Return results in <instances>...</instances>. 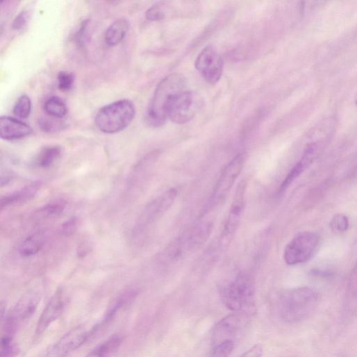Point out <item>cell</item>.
Masks as SVG:
<instances>
[{"instance_id": "obj_27", "label": "cell", "mask_w": 357, "mask_h": 357, "mask_svg": "<svg viewBox=\"0 0 357 357\" xmlns=\"http://www.w3.org/2000/svg\"><path fill=\"white\" fill-rule=\"evenodd\" d=\"M49 117L41 118L39 121V126L44 132L55 133L65 127L64 123L59 119Z\"/></svg>"}, {"instance_id": "obj_36", "label": "cell", "mask_w": 357, "mask_h": 357, "mask_svg": "<svg viewBox=\"0 0 357 357\" xmlns=\"http://www.w3.org/2000/svg\"><path fill=\"white\" fill-rule=\"evenodd\" d=\"M88 26V22L85 21L83 22V24L81 26L79 31H78L77 34L76 35V42L82 46L84 43V41L86 37V31Z\"/></svg>"}, {"instance_id": "obj_6", "label": "cell", "mask_w": 357, "mask_h": 357, "mask_svg": "<svg viewBox=\"0 0 357 357\" xmlns=\"http://www.w3.org/2000/svg\"><path fill=\"white\" fill-rule=\"evenodd\" d=\"M246 158L245 152L240 153L224 167L215 187L205 213H209L225 200L242 172Z\"/></svg>"}, {"instance_id": "obj_23", "label": "cell", "mask_w": 357, "mask_h": 357, "mask_svg": "<svg viewBox=\"0 0 357 357\" xmlns=\"http://www.w3.org/2000/svg\"><path fill=\"white\" fill-rule=\"evenodd\" d=\"M67 202L63 199L54 200L47 204L38 211L37 215L41 219H52L60 216L66 209Z\"/></svg>"}, {"instance_id": "obj_11", "label": "cell", "mask_w": 357, "mask_h": 357, "mask_svg": "<svg viewBox=\"0 0 357 357\" xmlns=\"http://www.w3.org/2000/svg\"><path fill=\"white\" fill-rule=\"evenodd\" d=\"M40 303V296L36 293H28L16 304L7 316L5 324V335L14 333L17 326L29 319L35 312Z\"/></svg>"}, {"instance_id": "obj_30", "label": "cell", "mask_w": 357, "mask_h": 357, "mask_svg": "<svg viewBox=\"0 0 357 357\" xmlns=\"http://www.w3.org/2000/svg\"><path fill=\"white\" fill-rule=\"evenodd\" d=\"M58 88L65 92H69L72 90L74 83L75 76L74 74L68 72H61L58 76Z\"/></svg>"}, {"instance_id": "obj_3", "label": "cell", "mask_w": 357, "mask_h": 357, "mask_svg": "<svg viewBox=\"0 0 357 357\" xmlns=\"http://www.w3.org/2000/svg\"><path fill=\"white\" fill-rule=\"evenodd\" d=\"M135 116L134 103L128 99H122L101 108L96 115L94 122L99 131L113 134L126 128Z\"/></svg>"}, {"instance_id": "obj_26", "label": "cell", "mask_w": 357, "mask_h": 357, "mask_svg": "<svg viewBox=\"0 0 357 357\" xmlns=\"http://www.w3.org/2000/svg\"><path fill=\"white\" fill-rule=\"evenodd\" d=\"M19 352L12 335H3L1 340V357H15Z\"/></svg>"}, {"instance_id": "obj_37", "label": "cell", "mask_w": 357, "mask_h": 357, "mask_svg": "<svg viewBox=\"0 0 357 357\" xmlns=\"http://www.w3.org/2000/svg\"><path fill=\"white\" fill-rule=\"evenodd\" d=\"M354 103H355L356 106H357V93H356V96L354 97Z\"/></svg>"}, {"instance_id": "obj_24", "label": "cell", "mask_w": 357, "mask_h": 357, "mask_svg": "<svg viewBox=\"0 0 357 357\" xmlns=\"http://www.w3.org/2000/svg\"><path fill=\"white\" fill-rule=\"evenodd\" d=\"M44 110L49 117L59 119L65 117L68 113L66 103L58 97L49 99L45 103Z\"/></svg>"}, {"instance_id": "obj_32", "label": "cell", "mask_w": 357, "mask_h": 357, "mask_svg": "<svg viewBox=\"0 0 357 357\" xmlns=\"http://www.w3.org/2000/svg\"><path fill=\"white\" fill-rule=\"evenodd\" d=\"M146 18L150 22H158L165 17V6L160 3L156 4L150 8L145 14Z\"/></svg>"}, {"instance_id": "obj_22", "label": "cell", "mask_w": 357, "mask_h": 357, "mask_svg": "<svg viewBox=\"0 0 357 357\" xmlns=\"http://www.w3.org/2000/svg\"><path fill=\"white\" fill-rule=\"evenodd\" d=\"M62 149L58 146L44 147L36 158V164L41 168L50 167L61 156Z\"/></svg>"}, {"instance_id": "obj_1", "label": "cell", "mask_w": 357, "mask_h": 357, "mask_svg": "<svg viewBox=\"0 0 357 357\" xmlns=\"http://www.w3.org/2000/svg\"><path fill=\"white\" fill-rule=\"evenodd\" d=\"M319 295L310 288L285 290L279 298L281 318L286 323L294 324L309 318L318 306Z\"/></svg>"}, {"instance_id": "obj_2", "label": "cell", "mask_w": 357, "mask_h": 357, "mask_svg": "<svg viewBox=\"0 0 357 357\" xmlns=\"http://www.w3.org/2000/svg\"><path fill=\"white\" fill-rule=\"evenodd\" d=\"M186 83L185 77L176 73L166 76L158 83L146 111L145 121L147 124L158 128L165 124L170 99L185 91Z\"/></svg>"}, {"instance_id": "obj_20", "label": "cell", "mask_w": 357, "mask_h": 357, "mask_svg": "<svg viewBox=\"0 0 357 357\" xmlns=\"http://www.w3.org/2000/svg\"><path fill=\"white\" fill-rule=\"evenodd\" d=\"M156 159V155L151 154L144 158L136 164L128 176V188L132 189L140 184L147 174V171Z\"/></svg>"}, {"instance_id": "obj_35", "label": "cell", "mask_w": 357, "mask_h": 357, "mask_svg": "<svg viewBox=\"0 0 357 357\" xmlns=\"http://www.w3.org/2000/svg\"><path fill=\"white\" fill-rule=\"evenodd\" d=\"M263 349L260 344L254 345L240 357H262Z\"/></svg>"}, {"instance_id": "obj_7", "label": "cell", "mask_w": 357, "mask_h": 357, "mask_svg": "<svg viewBox=\"0 0 357 357\" xmlns=\"http://www.w3.org/2000/svg\"><path fill=\"white\" fill-rule=\"evenodd\" d=\"M319 236L310 231L297 234L286 246L283 258L288 265H298L309 261L316 253Z\"/></svg>"}, {"instance_id": "obj_16", "label": "cell", "mask_w": 357, "mask_h": 357, "mask_svg": "<svg viewBox=\"0 0 357 357\" xmlns=\"http://www.w3.org/2000/svg\"><path fill=\"white\" fill-rule=\"evenodd\" d=\"M32 133V128L18 119L8 116L0 118V138L3 140H20L29 136Z\"/></svg>"}, {"instance_id": "obj_9", "label": "cell", "mask_w": 357, "mask_h": 357, "mask_svg": "<svg viewBox=\"0 0 357 357\" xmlns=\"http://www.w3.org/2000/svg\"><path fill=\"white\" fill-rule=\"evenodd\" d=\"M247 183L242 181L235 192L231 210L220 239V247L227 248L234 238L242 217L245 205Z\"/></svg>"}, {"instance_id": "obj_5", "label": "cell", "mask_w": 357, "mask_h": 357, "mask_svg": "<svg viewBox=\"0 0 357 357\" xmlns=\"http://www.w3.org/2000/svg\"><path fill=\"white\" fill-rule=\"evenodd\" d=\"M204 107V100L197 93L183 91L174 95L167 106V117L174 123L183 124L191 121Z\"/></svg>"}, {"instance_id": "obj_21", "label": "cell", "mask_w": 357, "mask_h": 357, "mask_svg": "<svg viewBox=\"0 0 357 357\" xmlns=\"http://www.w3.org/2000/svg\"><path fill=\"white\" fill-rule=\"evenodd\" d=\"M123 339L120 335L116 334L97 346L86 357H110L121 347Z\"/></svg>"}, {"instance_id": "obj_15", "label": "cell", "mask_w": 357, "mask_h": 357, "mask_svg": "<svg viewBox=\"0 0 357 357\" xmlns=\"http://www.w3.org/2000/svg\"><path fill=\"white\" fill-rule=\"evenodd\" d=\"M65 297L63 290H58L44 309L37 325L36 335L42 334L63 314Z\"/></svg>"}, {"instance_id": "obj_25", "label": "cell", "mask_w": 357, "mask_h": 357, "mask_svg": "<svg viewBox=\"0 0 357 357\" xmlns=\"http://www.w3.org/2000/svg\"><path fill=\"white\" fill-rule=\"evenodd\" d=\"M32 110V101L31 98L27 95L20 97L15 107L14 114L20 119H27L31 115Z\"/></svg>"}, {"instance_id": "obj_12", "label": "cell", "mask_w": 357, "mask_h": 357, "mask_svg": "<svg viewBox=\"0 0 357 357\" xmlns=\"http://www.w3.org/2000/svg\"><path fill=\"white\" fill-rule=\"evenodd\" d=\"M89 337L83 326H77L64 335L44 357H67L72 352L81 347Z\"/></svg>"}, {"instance_id": "obj_8", "label": "cell", "mask_w": 357, "mask_h": 357, "mask_svg": "<svg viewBox=\"0 0 357 357\" xmlns=\"http://www.w3.org/2000/svg\"><path fill=\"white\" fill-rule=\"evenodd\" d=\"M177 191L169 189L149 202L142 211L133 229V235L139 236L149 229L173 205Z\"/></svg>"}, {"instance_id": "obj_33", "label": "cell", "mask_w": 357, "mask_h": 357, "mask_svg": "<svg viewBox=\"0 0 357 357\" xmlns=\"http://www.w3.org/2000/svg\"><path fill=\"white\" fill-rule=\"evenodd\" d=\"M348 292L353 298L357 297V260L349 277Z\"/></svg>"}, {"instance_id": "obj_10", "label": "cell", "mask_w": 357, "mask_h": 357, "mask_svg": "<svg viewBox=\"0 0 357 357\" xmlns=\"http://www.w3.org/2000/svg\"><path fill=\"white\" fill-rule=\"evenodd\" d=\"M195 67L207 82L216 84L222 78L224 62L215 48L207 47L198 56Z\"/></svg>"}, {"instance_id": "obj_31", "label": "cell", "mask_w": 357, "mask_h": 357, "mask_svg": "<svg viewBox=\"0 0 357 357\" xmlns=\"http://www.w3.org/2000/svg\"><path fill=\"white\" fill-rule=\"evenodd\" d=\"M32 11L26 8L22 11L15 19L13 24V28L19 31L24 29L28 24L31 18Z\"/></svg>"}, {"instance_id": "obj_29", "label": "cell", "mask_w": 357, "mask_h": 357, "mask_svg": "<svg viewBox=\"0 0 357 357\" xmlns=\"http://www.w3.org/2000/svg\"><path fill=\"white\" fill-rule=\"evenodd\" d=\"M235 341H226L213 346L211 357H230L235 348Z\"/></svg>"}, {"instance_id": "obj_34", "label": "cell", "mask_w": 357, "mask_h": 357, "mask_svg": "<svg viewBox=\"0 0 357 357\" xmlns=\"http://www.w3.org/2000/svg\"><path fill=\"white\" fill-rule=\"evenodd\" d=\"M78 228V220L74 217L67 221L62 227V233L64 236L69 237L74 235Z\"/></svg>"}, {"instance_id": "obj_18", "label": "cell", "mask_w": 357, "mask_h": 357, "mask_svg": "<svg viewBox=\"0 0 357 357\" xmlns=\"http://www.w3.org/2000/svg\"><path fill=\"white\" fill-rule=\"evenodd\" d=\"M47 241L42 231H38L25 239L19 247V254L23 258L32 257L41 251Z\"/></svg>"}, {"instance_id": "obj_4", "label": "cell", "mask_w": 357, "mask_h": 357, "mask_svg": "<svg viewBox=\"0 0 357 357\" xmlns=\"http://www.w3.org/2000/svg\"><path fill=\"white\" fill-rule=\"evenodd\" d=\"M226 307L233 313H247L254 304L255 288L253 279L246 274H240L220 291Z\"/></svg>"}, {"instance_id": "obj_19", "label": "cell", "mask_w": 357, "mask_h": 357, "mask_svg": "<svg viewBox=\"0 0 357 357\" xmlns=\"http://www.w3.org/2000/svg\"><path fill=\"white\" fill-rule=\"evenodd\" d=\"M129 28L130 24L128 21L123 19L115 21L106 32V44L109 47L118 45L126 37Z\"/></svg>"}, {"instance_id": "obj_13", "label": "cell", "mask_w": 357, "mask_h": 357, "mask_svg": "<svg viewBox=\"0 0 357 357\" xmlns=\"http://www.w3.org/2000/svg\"><path fill=\"white\" fill-rule=\"evenodd\" d=\"M323 143L321 141L311 142L306 145L301 159L294 165L287 174L281 185L279 194H283L310 165L321 152Z\"/></svg>"}, {"instance_id": "obj_14", "label": "cell", "mask_w": 357, "mask_h": 357, "mask_svg": "<svg viewBox=\"0 0 357 357\" xmlns=\"http://www.w3.org/2000/svg\"><path fill=\"white\" fill-rule=\"evenodd\" d=\"M244 324V313H234L220 320L213 329L212 344L215 346L235 338Z\"/></svg>"}, {"instance_id": "obj_17", "label": "cell", "mask_w": 357, "mask_h": 357, "mask_svg": "<svg viewBox=\"0 0 357 357\" xmlns=\"http://www.w3.org/2000/svg\"><path fill=\"white\" fill-rule=\"evenodd\" d=\"M41 188L40 183H34L26 187L2 197L0 208L3 210L11 206L24 203L35 197Z\"/></svg>"}, {"instance_id": "obj_28", "label": "cell", "mask_w": 357, "mask_h": 357, "mask_svg": "<svg viewBox=\"0 0 357 357\" xmlns=\"http://www.w3.org/2000/svg\"><path fill=\"white\" fill-rule=\"evenodd\" d=\"M329 226L331 231L334 233H344L349 229V219L344 215L337 214L331 219Z\"/></svg>"}]
</instances>
